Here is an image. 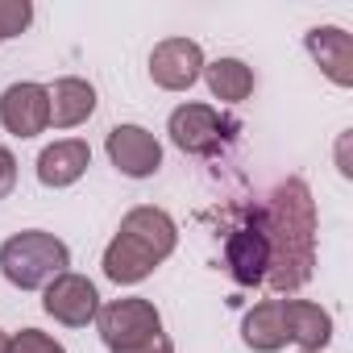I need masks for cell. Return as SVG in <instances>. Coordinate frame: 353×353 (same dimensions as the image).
<instances>
[{
	"instance_id": "obj_1",
	"label": "cell",
	"mask_w": 353,
	"mask_h": 353,
	"mask_svg": "<svg viewBox=\"0 0 353 353\" xmlns=\"http://www.w3.org/2000/svg\"><path fill=\"white\" fill-rule=\"evenodd\" d=\"M258 229L270 245V270L266 287L279 295H291L307 287L316 270V200L303 179H283L270 200L254 212Z\"/></svg>"
},
{
	"instance_id": "obj_2",
	"label": "cell",
	"mask_w": 353,
	"mask_h": 353,
	"mask_svg": "<svg viewBox=\"0 0 353 353\" xmlns=\"http://www.w3.org/2000/svg\"><path fill=\"white\" fill-rule=\"evenodd\" d=\"M67 266H71L67 241H59L46 229L13 233L5 245H0V274L21 291H42L50 279L67 274Z\"/></svg>"
},
{
	"instance_id": "obj_3",
	"label": "cell",
	"mask_w": 353,
	"mask_h": 353,
	"mask_svg": "<svg viewBox=\"0 0 353 353\" xmlns=\"http://www.w3.org/2000/svg\"><path fill=\"white\" fill-rule=\"evenodd\" d=\"M96 328H100V341L108 349H129L154 332H162V316L150 299L141 295H129V299H112V303H100L96 312Z\"/></svg>"
},
{
	"instance_id": "obj_4",
	"label": "cell",
	"mask_w": 353,
	"mask_h": 353,
	"mask_svg": "<svg viewBox=\"0 0 353 353\" xmlns=\"http://www.w3.org/2000/svg\"><path fill=\"white\" fill-rule=\"evenodd\" d=\"M229 121L212 108V104H179L170 112V121H166V133H170V141L179 145L183 154H196V158H208V154H216L225 141H229Z\"/></svg>"
},
{
	"instance_id": "obj_5",
	"label": "cell",
	"mask_w": 353,
	"mask_h": 353,
	"mask_svg": "<svg viewBox=\"0 0 353 353\" xmlns=\"http://www.w3.org/2000/svg\"><path fill=\"white\" fill-rule=\"evenodd\" d=\"M42 307H46V316H54L67 328H88V324H96L100 291L88 274L67 270V274H59L42 287Z\"/></svg>"
},
{
	"instance_id": "obj_6",
	"label": "cell",
	"mask_w": 353,
	"mask_h": 353,
	"mask_svg": "<svg viewBox=\"0 0 353 353\" xmlns=\"http://www.w3.org/2000/svg\"><path fill=\"white\" fill-rule=\"evenodd\" d=\"M204 75V50L192 38H162L150 50V79L162 92H188Z\"/></svg>"
},
{
	"instance_id": "obj_7",
	"label": "cell",
	"mask_w": 353,
	"mask_h": 353,
	"mask_svg": "<svg viewBox=\"0 0 353 353\" xmlns=\"http://www.w3.org/2000/svg\"><path fill=\"white\" fill-rule=\"evenodd\" d=\"M104 150H108V162L121 174H129V179H150V174H158V166H162V145L141 125H112Z\"/></svg>"
},
{
	"instance_id": "obj_8",
	"label": "cell",
	"mask_w": 353,
	"mask_h": 353,
	"mask_svg": "<svg viewBox=\"0 0 353 353\" xmlns=\"http://www.w3.org/2000/svg\"><path fill=\"white\" fill-rule=\"evenodd\" d=\"M0 125L13 137H38L50 129V96L42 83H9L0 96Z\"/></svg>"
},
{
	"instance_id": "obj_9",
	"label": "cell",
	"mask_w": 353,
	"mask_h": 353,
	"mask_svg": "<svg viewBox=\"0 0 353 353\" xmlns=\"http://www.w3.org/2000/svg\"><path fill=\"white\" fill-rule=\"evenodd\" d=\"M225 266L241 287H262L266 270H270V245L266 233L258 229V221H241L229 237H225Z\"/></svg>"
},
{
	"instance_id": "obj_10",
	"label": "cell",
	"mask_w": 353,
	"mask_h": 353,
	"mask_svg": "<svg viewBox=\"0 0 353 353\" xmlns=\"http://www.w3.org/2000/svg\"><path fill=\"white\" fill-rule=\"evenodd\" d=\"M92 166V145L83 137H63V141H50L42 154H38V183L42 188H71L79 183Z\"/></svg>"
},
{
	"instance_id": "obj_11",
	"label": "cell",
	"mask_w": 353,
	"mask_h": 353,
	"mask_svg": "<svg viewBox=\"0 0 353 353\" xmlns=\"http://www.w3.org/2000/svg\"><path fill=\"white\" fill-rule=\"evenodd\" d=\"M307 54L320 63V71L336 83V88H353V38L341 26H316L303 34Z\"/></svg>"
},
{
	"instance_id": "obj_12",
	"label": "cell",
	"mask_w": 353,
	"mask_h": 353,
	"mask_svg": "<svg viewBox=\"0 0 353 353\" xmlns=\"http://www.w3.org/2000/svg\"><path fill=\"white\" fill-rule=\"evenodd\" d=\"M121 233L137 237L158 262H166V258L174 254V245H179V225H174V216L162 212V208H154V204L129 208V212L121 216Z\"/></svg>"
},
{
	"instance_id": "obj_13",
	"label": "cell",
	"mask_w": 353,
	"mask_h": 353,
	"mask_svg": "<svg viewBox=\"0 0 353 353\" xmlns=\"http://www.w3.org/2000/svg\"><path fill=\"white\" fill-rule=\"evenodd\" d=\"M283 328L303 353H320L332 341V316L312 299H283Z\"/></svg>"
},
{
	"instance_id": "obj_14",
	"label": "cell",
	"mask_w": 353,
	"mask_h": 353,
	"mask_svg": "<svg viewBox=\"0 0 353 353\" xmlns=\"http://www.w3.org/2000/svg\"><path fill=\"white\" fill-rule=\"evenodd\" d=\"M50 96V125L54 129H75L96 112V88L79 75H63L46 88Z\"/></svg>"
},
{
	"instance_id": "obj_15",
	"label": "cell",
	"mask_w": 353,
	"mask_h": 353,
	"mask_svg": "<svg viewBox=\"0 0 353 353\" xmlns=\"http://www.w3.org/2000/svg\"><path fill=\"white\" fill-rule=\"evenodd\" d=\"M154 270H158V258H154L137 237H129V233L117 229V237L104 245V274H108L112 283H121V287H133V283L150 279Z\"/></svg>"
},
{
	"instance_id": "obj_16",
	"label": "cell",
	"mask_w": 353,
	"mask_h": 353,
	"mask_svg": "<svg viewBox=\"0 0 353 353\" xmlns=\"http://www.w3.org/2000/svg\"><path fill=\"white\" fill-rule=\"evenodd\" d=\"M241 341L254 353H279L287 345V328H283V299H262L245 312L241 320Z\"/></svg>"
},
{
	"instance_id": "obj_17",
	"label": "cell",
	"mask_w": 353,
	"mask_h": 353,
	"mask_svg": "<svg viewBox=\"0 0 353 353\" xmlns=\"http://www.w3.org/2000/svg\"><path fill=\"white\" fill-rule=\"evenodd\" d=\"M204 79H208V92L225 104H241L254 96V71L241 63V59H216V63H204Z\"/></svg>"
},
{
	"instance_id": "obj_18",
	"label": "cell",
	"mask_w": 353,
	"mask_h": 353,
	"mask_svg": "<svg viewBox=\"0 0 353 353\" xmlns=\"http://www.w3.org/2000/svg\"><path fill=\"white\" fill-rule=\"evenodd\" d=\"M34 21V5L30 0H0V42L5 38H21Z\"/></svg>"
},
{
	"instance_id": "obj_19",
	"label": "cell",
	"mask_w": 353,
	"mask_h": 353,
	"mask_svg": "<svg viewBox=\"0 0 353 353\" xmlns=\"http://www.w3.org/2000/svg\"><path fill=\"white\" fill-rule=\"evenodd\" d=\"M9 353H67V349L42 328H21L9 336Z\"/></svg>"
},
{
	"instance_id": "obj_20",
	"label": "cell",
	"mask_w": 353,
	"mask_h": 353,
	"mask_svg": "<svg viewBox=\"0 0 353 353\" xmlns=\"http://www.w3.org/2000/svg\"><path fill=\"white\" fill-rule=\"evenodd\" d=\"M17 188V154L9 145H0V200H9Z\"/></svg>"
},
{
	"instance_id": "obj_21",
	"label": "cell",
	"mask_w": 353,
	"mask_h": 353,
	"mask_svg": "<svg viewBox=\"0 0 353 353\" xmlns=\"http://www.w3.org/2000/svg\"><path fill=\"white\" fill-rule=\"evenodd\" d=\"M112 353H174V345H170L166 332H154V336H145V341H137L129 349H112Z\"/></svg>"
},
{
	"instance_id": "obj_22",
	"label": "cell",
	"mask_w": 353,
	"mask_h": 353,
	"mask_svg": "<svg viewBox=\"0 0 353 353\" xmlns=\"http://www.w3.org/2000/svg\"><path fill=\"white\" fill-rule=\"evenodd\" d=\"M0 353H9V332L0 328Z\"/></svg>"
}]
</instances>
